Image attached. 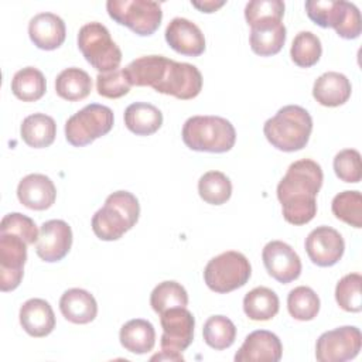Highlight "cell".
I'll return each mask as SVG.
<instances>
[{"mask_svg":"<svg viewBox=\"0 0 362 362\" xmlns=\"http://www.w3.org/2000/svg\"><path fill=\"white\" fill-rule=\"evenodd\" d=\"M23 141L33 148H44L54 143L57 136L55 120L45 113L27 116L20 127Z\"/></svg>","mask_w":362,"mask_h":362,"instance_id":"obj_27","label":"cell"},{"mask_svg":"<svg viewBox=\"0 0 362 362\" xmlns=\"http://www.w3.org/2000/svg\"><path fill=\"white\" fill-rule=\"evenodd\" d=\"M286 27L281 20H263L250 25V48L260 57L277 54L286 42Z\"/></svg>","mask_w":362,"mask_h":362,"instance_id":"obj_22","label":"cell"},{"mask_svg":"<svg viewBox=\"0 0 362 362\" xmlns=\"http://www.w3.org/2000/svg\"><path fill=\"white\" fill-rule=\"evenodd\" d=\"M130 82L123 69H115L106 74H98L96 76V89L98 93L103 98L117 99L129 93Z\"/></svg>","mask_w":362,"mask_h":362,"instance_id":"obj_40","label":"cell"},{"mask_svg":"<svg viewBox=\"0 0 362 362\" xmlns=\"http://www.w3.org/2000/svg\"><path fill=\"white\" fill-rule=\"evenodd\" d=\"M334 171L341 181L356 184L362 177L361 154L355 148H345L334 157Z\"/></svg>","mask_w":362,"mask_h":362,"instance_id":"obj_38","label":"cell"},{"mask_svg":"<svg viewBox=\"0 0 362 362\" xmlns=\"http://www.w3.org/2000/svg\"><path fill=\"white\" fill-rule=\"evenodd\" d=\"M322 54L320 38L311 31H300L291 44L290 55L296 65L300 68H310L315 65Z\"/></svg>","mask_w":362,"mask_h":362,"instance_id":"obj_35","label":"cell"},{"mask_svg":"<svg viewBox=\"0 0 362 362\" xmlns=\"http://www.w3.org/2000/svg\"><path fill=\"white\" fill-rule=\"evenodd\" d=\"M262 259L267 273L279 283H291L301 274V260L286 242L272 240L266 243L262 250Z\"/></svg>","mask_w":362,"mask_h":362,"instance_id":"obj_15","label":"cell"},{"mask_svg":"<svg viewBox=\"0 0 362 362\" xmlns=\"http://www.w3.org/2000/svg\"><path fill=\"white\" fill-rule=\"evenodd\" d=\"M320 297L307 286H298L287 296L288 313L294 320L298 321L314 320L320 311Z\"/></svg>","mask_w":362,"mask_h":362,"instance_id":"obj_31","label":"cell"},{"mask_svg":"<svg viewBox=\"0 0 362 362\" xmlns=\"http://www.w3.org/2000/svg\"><path fill=\"white\" fill-rule=\"evenodd\" d=\"M61 314L74 324H88L96 318L98 303L83 288H69L59 298Z\"/></svg>","mask_w":362,"mask_h":362,"instance_id":"obj_24","label":"cell"},{"mask_svg":"<svg viewBox=\"0 0 362 362\" xmlns=\"http://www.w3.org/2000/svg\"><path fill=\"white\" fill-rule=\"evenodd\" d=\"M0 232L16 233L20 238H23L27 245L35 243L40 235L35 222L20 212H11L4 215L0 222Z\"/></svg>","mask_w":362,"mask_h":362,"instance_id":"obj_39","label":"cell"},{"mask_svg":"<svg viewBox=\"0 0 362 362\" xmlns=\"http://www.w3.org/2000/svg\"><path fill=\"white\" fill-rule=\"evenodd\" d=\"M280 301L269 287H255L243 298V311L253 321H269L279 313Z\"/></svg>","mask_w":362,"mask_h":362,"instance_id":"obj_28","label":"cell"},{"mask_svg":"<svg viewBox=\"0 0 362 362\" xmlns=\"http://www.w3.org/2000/svg\"><path fill=\"white\" fill-rule=\"evenodd\" d=\"M352 92L349 79L339 72L329 71L318 76L313 86L314 99L327 107H337L344 105Z\"/></svg>","mask_w":362,"mask_h":362,"instance_id":"obj_23","label":"cell"},{"mask_svg":"<svg viewBox=\"0 0 362 362\" xmlns=\"http://www.w3.org/2000/svg\"><path fill=\"white\" fill-rule=\"evenodd\" d=\"M28 35L40 49L51 51L65 41L66 27L64 20L54 13H38L28 23Z\"/></svg>","mask_w":362,"mask_h":362,"instance_id":"obj_19","label":"cell"},{"mask_svg":"<svg viewBox=\"0 0 362 362\" xmlns=\"http://www.w3.org/2000/svg\"><path fill=\"white\" fill-rule=\"evenodd\" d=\"M150 305L157 314H161L165 310L174 307H187V290L174 280L161 281L153 288L150 294Z\"/></svg>","mask_w":362,"mask_h":362,"instance_id":"obj_32","label":"cell"},{"mask_svg":"<svg viewBox=\"0 0 362 362\" xmlns=\"http://www.w3.org/2000/svg\"><path fill=\"white\" fill-rule=\"evenodd\" d=\"M18 201L34 211L48 209L57 198V188L52 180L44 174H28L18 182Z\"/></svg>","mask_w":362,"mask_h":362,"instance_id":"obj_20","label":"cell"},{"mask_svg":"<svg viewBox=\"0 0 362 362\" xmlns=\"http://www.w3.org/2000/svg\"><path fill=\"white\" fill-rule=\"evenodd\" d=\"M191 4H192L195 8H198L199 11H202V13H214V11H216L218 8H221V7L225 4V1H223V0H222V1H215V0L195 1V0H192Z\"/></svg>","mask_w":362,"mask_h":362,"instance_id":"obj_42","label":"cell"},{"mask_svg":"<svg viewBox=\"0 0 362 362\" xmlns=\"http://www.w3.org/2000/svg\"><path fill=\"white\" fill-rule=\"evenodd\" d=\"M72 246V229L62 219H51L41 225L35 246L38 257L52 263L62 260Z\"/></svg>","mask_w":362,"mask_h":362,"instance_id":"obj_16","label":"cell"},{"mask_svg":"<svg viewBox=\"0 0 362 362\" xmlns=\"http://www.w3.org/2000/svg\"><path fill=\"white\" fill-rule=\"evenodd\" d=\"M150 361H175V362H182L184 356L181 352L175 351H168V349H161L160 354H156L150 358Z\"/></svg>","mask_w":362,"mask_h":362,"instance_id":"obj_43","label":"cell"},{"mask_svg":"<svg viewBox=\"0 0 362 362\" xmlns=\"http://www.w3.org/2000/svg\"><path fill=\"white\" fill-rule=\"evenodd\" d=\"M119 339L126 351L143 355L154 348L156 331L150 321L134 318L123 324L119 332Z\"/></svg>","mask_w":362,"mask_h":362,"instance_id":"obj_25","label":"cell"},{"mask_svg":"<svg viewBox=\"0 0 362 362\" xmlns=\"http://www.w3.org/2000/svg\"><path fill=\"white\" fill-rule=\"evenodd\" d=\"M313 132L311 115L298 105H287L267 119L263 133L277 150L291 153L304 148Z\"/></svg>","mask_w":362,"mask_h":362,"instance_id":"obj_3","label":"cell"},{"mask_svg":"<svg viewBox=\"0 0 362 362\" xmlns=\"http://www.w3.org/2000/svg\"><path fill=\"white\" fill-rule=\"evenodd\" d=\"M113 112L99 103H90L74 113L65 123V137L74 147H83L107 134L113 127Z\"/></svg>","mask_w":362,"mask_h":362,"instance_id":"obj_10","label":"cell"},{"mask_svg":"<svg viewBox=\"0 0 362 362\" xmlns=\"http://www.w3.org/2000/svg\"><path fill=\"white\" fill-rule=\"evenodd\" d=\"M106 10L117 24L141 37L154 34L163 20L161 4L153 0H107Z\"/></svg>","mask_w":362,"mask_h":362,"instance_id":"obj_9","label":"cell"},{"mask_svg":"<svg viewBox=\"0 0 362 362\" xmlns=\"http://www.w3.org/2000/svg\"><path fill=\"white\" fill-rule=\"evenodd\" d=\"M361 284H362V277L359 273L345 274L337 283L335 300L344 311L359 313L362 310Z\"/></svg>","mask_w":362,"mask_h":362,"instance_id":"obj_37","label":"cell"},{"mask_svg":"<svg viewBox=\"0 0 362 362\" xmlns=\"http://www.w3.org/2000/svg\"><path fill=\"white\" fill-rule=\"evenodd\" d=\"M78 48L99 74L119 69L122 51L102 23L92 21L81 27L78 33Z\"/></svg>","mask_w":362,"mask_h":362,"instance_id":"obj_7","label":"cell"},{"mask_svg":"<svg viewBox=\"0 0 362 362\" xmlns=\"http://www.w3.org/2000/svg\"><path fill=\"white\" fill-rule=\"evenodd\" d=\"M55 90L58 96L65 100H82L92 90V79L86 71L71 66L59 72V75L57 76Z\"/></svg>","mask_w":362,"mask_h":362,"instance_id":"obj_29","label":"cell"},{"mask_svg":"<svg viewBox=\"0 0 362 362\" xmlns=\"http://www.w3.org/2000/svg\"><path fill=\"white\" fill-rule=\"evenodd\" d=\"M167 44L178 54L199 57L205 51V37L201 28L188 18L175 17L165 28Z\"/></svg>","mask_w":362,"mask_h":362,"instance_id":"obj_18","label":"cell"},{"mask_svg":"<svg viewBox=\"0 0 362 362\" xmlns=\"http://www.w3.org/2000/svg\"><path fill=\"white\" fill-rule=\"evenodd\" d=\"M199 197L211 205H222L232 195V182L221 171H208L198 181Z\"/></svg>","mask_w":362,"mask_h":362,"instance_id":"obj_33","label":"cell"},{"mask_svg":"<svg viewBox=\"0 0 362 362\" xmlns=\"http://www.w3.org/2000/svg\"><path fill=\"white\" fill-rule=\"evenodd\" d=\"M252 274L246 256L236 250L223 252L212 257L204 269L205 284L215 293H229L243 287Z\"/></svg>","mask_w":362,"mask_h":362,"instance_id":"obj_8","label":"cell"},{"mask_svg":"<svg viewBox=\"0 0 362 362\" xmlns=\"http://www.w3.org/2000/svg\"><path fill=\"white\" fill-rule=\"evenodd\" d=\"M27 243L23 238L10 232H0V288L11 291L17 288L24 276L27 260Z\"/></svg>","mask_w":362,"mask_h":362,"instance_id":"obj_12","label":"cell"},{"mask_svg":"<svg viewBox=\"0 0 362 362\" xmlns=\"http://www.w3.org/2000/svg\"><path fill=\"white\" fill-rule=\"evenodd\" d=\"M182 141L194 151L226 153L236 141L233 124L221 116H192L182 126Z\"/></svg>","mask_w":362,"mask_h":362,"instance_id":"obj_5","label":"cell"},{"mask_svg":"<svg viewBox=\"0 0 362 362\" xmlns=\"http://www.w3.org/2000/svg\"><path fill=\"white\" fill-rule=\"evenodd\" d=\"M345 250L341 233L331 226H317L305 238V252L310 260L320 267L337 264Z\"/></svg>","mask_w":362,"mask_h":362,"instance_id":"obj_14","label":"cell"},{"mask_svg":"<svg viewBox=\"0 0 362 362\" xmlns=\"http://www.w3.org/2000/svg\"><path fill=\"white\" fill-rule=\"evenodd\" d=\"M45 90V76L34 66H25L17 71L11 79V92L23 102H35L44 96Z\"/></svg>","mask_w":362,"mask_h":362,"instance_id":"obj_30","label":"cell"},{"mask_svg":"<svg viewBox=\"0 0 362 362\" xmlns=\"http://www.w3.org/2000/svg\"><path fill=\"white\" fill-rule=\"evenodd\" d=\"M139 216L137 198L129 191H116L92 216V230L100 240H117L137 223Z\"/></svg>","mask_w":362,"mask_h":362,"instance_id":"obj_4","label":"cell"},{"mask_svg":"<svg viewBox=\"0 0 362 362\" xmlns=\"http://www.w3.org/2000/svg\"><path fill=\"white\" fill-rule=\"evenodd\" d=\"M305 11L317 25L334 28L345 40L358 38L361 34V13L354 3L344 0H308L305 1Z\"/></svg>","mask_w":362,"mask_h":362,"instance_id":"obj_6","label":"cell"},{"mask_svg":"<svg viewBox=\"0 0 362 362\" xmlns=\"http://www.w3.org/2000/svg\"><path fill=\"white\" fill-rule=\"evenodd\" d=\"M284 1L281 0H252L245 7V18L249 25L263 20H281Z\"/></svg>","mask_w":362,"mask_h":362,"instance_id":"obj_41","label":"cell"},{"mask_svg":"<svg viewBox=\"0 0 362 362\" xmlns=\"http://www.w3.org/2000/svg\"><path fill=\"white\" fill-rule=\"evenodd\" d=\"M160 322L163 328L161 349L182 352L194 339L195 318L187 307L168 308L160 314Z\"/></svg>","mask_w":362,"mask_h":362,"instance_id":"obj_13","label":"cell"},{"mask_svg":"<svg viewBox=\"0 0 362 362\" xmlns=\"http://www.w3.org/2000/svg\"><path fill=\"white\" fill-rule=\"evenodd\" d=\"M124 74L133 86H150L181 100L194 99L202 89V75L195 65L163 55L136 58L124 68Z\"/></svg>","mask_w":362,"mask_h":362,"instance_id":"obj_1","label":"cell"},{"mask_svg":"<svg viewBox=\"0 0 362 362\" xmlns=\"http://www.w3.org/2000/svg\"><path fill=\"white\" fill-rule=\"evenodd\" d=\"M362 346L359 328L339 327L320 335L315 344V358L320 362H344L354 359Z\"/></svg>","mask_w":362,"mask_h":362,"instance_id":"obj_11","label":"cell"},{"mask_svg":"<svg viewBox=\"0 0 362 362\" xmlns=\"http://www.w3.org/2000/svg\"><path fill=\"white\" fill-rule=\"evenodd\" d=\"M283 354L279 337L266 329L250 332L239 351L235 354L236 362H277Z\"/></svg>","mask_w":362,"mask_h":362,"instance_id":"obj_17","label":"cell"},{"mask_svg":"<svg viewBox=\"0 0 362 362\" xmlns=\"http://www.w3.org/2000/svg\"><path fill=\"white\" fill-rule=\"evenodd\" d=\"M337 219L359 229L362 228V195L359 191H342L331 202Z\"/></svg>","mask_w":362,"mask_h":362,"instance_id":"obj_36","label":"cell"},{"mask_svg":"<svg viewBox=\"0 0 362 362\" xmlns=\"http://www.w3.org/2000/svg\"><path fill=\"white\" fill-rule=\"evenodd\" d=\"M202 335L208 346L221 351L229 348L235 342L236 327L225 315H212L205 321Z\"/></svg>","mask_w":362,"mask_h":362,"instance_id":"obj_34","label":"cell"},{"mask_svg":"<svg viewBox=\"0 0 362 362\" xmlns=\"http://www.w3.org/2000/svg\"><path fill=\"white\" fill-rule=\"evenodd\" d=\"M20 324L23 329L35 338L47 337L55 328V314L48 301L30 298L20 308Z\"/></svg>","mask_w":362,"mask_h":362,"instance_id":"obj_21","label":"cell"},{"mask_svg":"<svg viewBox=\"0 0 362 362\" xmlns=\"http://www.w3.org/2000/svg\"><path fill=\"white\" fill-rule=\"evenodd\" d=\"M321 165L310 158L291 163L277 185L283 218L291 225H305L317 214L315 197L322 187Z\"/></svg>","mask_w":362,"mask_h":362,"instance_id":"obj_2","label":"cell"},{"mask_svg":"<svg viewBox=\"0 0 362 362\" xmlns=\"http://www.w3.org/2000/svg\"><path fill=\"white\" fill-rule=\"evenodd\" d=\"M124 124L137 136H150L161 127L163 113L151 103L134 102L124 110Z\"/></svg>","mask_w":362,"mask_h":362,"instance_id":"obj_26","label":"cell"}]
</instances>
